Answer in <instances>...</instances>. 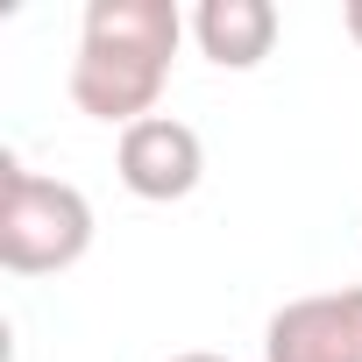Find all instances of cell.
Segmentation results:
<instances>
[{
  "label": "cell",
  "mask_w": 362,
  "mask_h": 362,
  "mask_svg": "<svg viewBox=\"0 0 362 362\" xmlns=\"http://www.w3.org/2000/svg\"><path fill=\"white\" fill-rule=\"evenodd\" d=\"M177 0H86L78 57H71V107L107 128H135L156 114L170 86V57L185 43Z\"/></svg>",
  "instance_id": "obj_1"
},
{
  "label": "cell",
  "mask_w": 362,
  "mask_h": 362,
  "mask_svg": "<svg viewBox=\"0 0 362 362\" xmlns=\"http://www.w3.org/2000/svg\"><path fill=\"white\" fill-rule=\"evenodd\" d=\"M93 249V199L71 177H43L22 156H0V270L57 277Z\"/></svg>",
  "instance_id": "obj_2"
},
{
  "label": "cell",
  "mask_w": 362,
  "mask_h": 362,
  "mask_svg": "<svg viewBox=\"0 0 362 362\" xmlns=\"http://www.w3.org/2000/svg\"><path fill=\"white\" fill-rule=\"evenodd\" d=\"M114 177L149 199V206H170V199H192L199 177H206V142L199 128H185L177 114H149L135 128H121L114 142Z\"/></svg>",
  "instance_id": "obj_3"
},
{
  "label": "cell",
  "mask_w": 362,
  "mask_h": 362,
  "mask_svg": "<svg viewBox=\"0 0 362 362\" xmlns=\"http://www.w3.org/2000/svg\"><path fill=\"white\" fill-rule=\"evenodd\" d=\"M263 362H362V284L277 305L263 327Z\"/></svg>",
  "instance_id": "obj_4"
},
{
  "label": "cell",
  "mask_w": 362,
  "mask_h": 362,
  "mask_svg": "<svg viewBox=\"0 0 362 362\" xmlns=\"http://www.w3.org/2000/svg\"><path fill=\"white\" fill-rule=\"evenodd\" d=\"M192 43L221 71H256L277 50V8L270 0H199L192 8Z\"/></svg>",
  "instance_id": "obj_5"
},
{
  "label": "cell",
  "mask_w": 362,
  "mask_h": 362,
  "mask_svg": "<svg viewBox=\"0 0 362 362\" xmlns=\"http://www.w3.org/2000/svg\"><path fill=\"white\" fill-rule=\"evenodd\" d=\"M341 29H348V43L362 50V0H348V8H341Z\"/></svg>",
  "instance_id": "obj_6"
},
{
  "label": "cell",
  "mask_w": 362,
  "mask_h": 362,
  "mask_svg": "<svg viewBox=\"0 0 362 362\" xmlns=\"http://www.w3.org/2000/svg\"><path fill=\"white\" fill-rule=\"evenodd\" d=\"M170 362H235V355H214V348H185V355H170Z\"/></svg>",
  "instance_id": "obj_7"
}]
</instances>
